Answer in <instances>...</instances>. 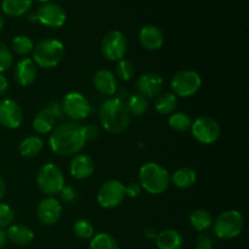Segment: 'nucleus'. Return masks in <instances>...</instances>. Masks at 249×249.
I'll use <instances>...</instances> for the list:
<instances>
[{
    "label": "nucleus",
    "mask_w": 249,
    "mask_h": 249,
    "mask_svg": "<svg viewBox=\"0 0 249 249\" xmlns=\"http://www.w3.org/2000/svg\"><path fill=\"white\" fill-rule=\"evenodd\" d=\"M23 118V109L15 100L4 99L0 101V125L14 130L22 125Z\"/></svg>",
    "instance_id": "nucleus-13"
},
{
    "label": "nucleus",
    "mask_w": 249,
    "mask_h": 249,
    "mask_svg": "<svg viewBox=\"0 0 249 249\" xmlns=\"http://www.w3.org/2000/svg\"><path fill=\"white\" fill-rule=\"evenodd\" d=\"M36 215L44 225H55L62 215V206L53 197H46L36 207Z\"/></svg>",
    "instance_id": "nucleus-14"
},
{
    "label": "nucleus",
    "mask_w": 249,
    "mask_h": 249,
    "mask_svg": "<svg viewBox=\"0 0 249 249\" xmlns=\"http://www.w3.org/2000/svg\"><path fill=\"white\" fill-rule=\"evenodd\" d=\"M170 87L175 96L191 97L201 89L202 78L196 71L181 70L172 78Z\"/></svg>",
    "instance_id": "nucleus-7"
},
{
    "label": "nucleus",
    "mask_w": 249,
    "mask_h": 249,
    "mask_svg": "<svg viewBox=\"0 0 249 249\" xmlns=\"http://www.w3.org/2000/svg\"><path fill=\"white\" fill-rule=\"evenodd\" d=\"M156 246L158 249H181L184 246V237L175 229H167L158 232Z\"/></svg>",
    "instance_id": "nucleus-21"
},
{
    "label": "nucleus",
    "mask_w": 249,
    "mask_h": 249,
    "mask_svg": "<svg viewBox=\"0 0 249 249\" xmlns=\"http://www.w3.org/2000/svg\"><path fill=\"white\" fill-rule=\"evenodd\" d=\"M73 232L80 240H91L95 235V228L87 219H79L73 225Z\"/></svg>",
    "instance_id": "nucleus-32"
},
{
    "label": "nucleus",
    "mask_w": 249,
    "mask_h": 249,
    "mask_svg": "<svg viewBox=\"0 0 249 249\" xmlns=\"http://www.w3.org/2000/svg\"><path fill=\"white\" fill-rule=\"evenodd\" d=\"M125 198L124 185L118 180H108L101 185L97 192V203L105 209L118 207Z\"/></svg>",
    "instance_id": "nucleus-11"
},
{
    "label": "nucleus",
    "mask_w": 249,
    "mask_h": 249,
    "mask_svg": "<svg viewBox=\"0 0 249 249\" xmlns=\"http://www.w3.org/2000/svg\"><path fill=\"white\" fill-rule=\"evenodd\" d=\"M170 181L178 189H190L196 184L197 174L194 169L189 167L180 168L173 173V175L170 177Z\"/></svg>",
    "instance_id": "nucleus-23"
},
{
    "label": "nucleus",
    "mask_w": 249,
    "mask_h": 249,
    "mask_svg": "<svg viewBox=\"0 0 249 249\" xmlns=\"http://www.w3.org/2000/svg\"><path fill=\"white\" fill-rule=\"evenodd\" d=\"M191 134L202 145H212L220 139L221 128L218 122L208 116H201L192 121Z\"/></svg>",
    "instance_id": "nucleus-8"
},
{
    "label": "nucleus",
    "mask_w": 249,
    "mask_h": 249,
    "mask_svg": "<svg viewBox=\"0 0 249 249\" xmlns=\"http://www.w3.org/2000/svg\"><path fill=\"white\" fill-rule=\"evenodd\" d=\"M136 89L139 94L146 99L157 97L162 92L163 79L158 73L148 72L140 75L136 80Z\"/></svg>",
    "instance_id": "nucleus-15"
},
{
    "label": "nucleus",
    "mask_w": 249,
    "mask_h": 249,
    "mask_svg": "<svg viewBox=\"0 0 249 249\" xmlns=\"http://www.w3.org/2000/svg\"><path fill=\"white\" fill-rule=\"evenodd\" d=\"M99 118L105 130L111 134H119L128 128L131 116L123 100L119 97H109L102 102Z\"/></svg>",
    "instance_id": "nucleus-2"
},
{
    "label": "nucleus",
    "mask_w": 249,
    "mask_h": 249,
    "mask_svg": "<svg viewBox=\"0 0 249 249\" xmlns=\"http://www.w3.org/2000/svg\"><path fill=\"white\" fill-rule=\"evenodd\" d=\"M62 111L72 122H79L87 118L91 112V106L87 97L80 92H68L61 104Z\"/></svg>",
    "instance_id": "nucleus-10"
},
{
    "label": "nucleus",
    "mask_w": 249,
    "mask_h": 249,
    "mask_svg": "<svg viewBox=\"0 0 249 249\" xmlns=\"http://www.w3.org/2000/svg\"><path fill=\"white\" fill-rule=\"evenodd\" d=\"M90 249H119L116 238L107 232L94 235L90 241Z\"/></svg>",
    "instance_id": "nucleus-30"
},
{
    "label": "nucleus",
    "mask_w": 249,
    "mask_h": 249,
    "mask_svg": "<svg viewBox=\"0 0 249 249\" xmlns=\"http://www.w3.org/2000/svg\"><path fill=\"white\" fill-rule=\"evenodd\" d=\"M213 248V240L211 236L202 233L196 240V249H212Z\"/></svg>",
    "instance_id": "nucleus-37"
},
{
    "label": "nucleus",
    "mask_w": 249,
    "mask_h": 249,
    "mask_svg": "<svg viewBox=\"0 0 249 249\" xmlns=\"http://www.w3.org/2000/svg\"><path fill=\"white\" fill-rule=\"evenodd\" d=\"M6 238L17 246H27L33 241L34 232L29 226L23 224H12L5 231Z\"/></svg>",
    "instance_id": "nucleus-20"
},
{
    "label": "nucleus",
    "mask_w": 249,
    "mask_h": 249,
    "mask_svg": "<svg viewBox=\"0 0 249 249\" xmlns=\"http://www.w3.org/2000/svg\"><path fill=\"white\" fill-rule=\"evenodd\" d=\"M157 235H158V232L155 230V229L147 228L145 230V237L148 238V240H151V238H155V240H156Z\"/></svg>",
    "instance_id": "nucleus-42"
},
{
    "label": "nucleus",
    "mask_w": 249,
    "mask_h": 249,
    "mask_svg": "<svg viewBox=\"0 0 249 249\" xmlns=\"http://www.w3.org/2000/svg\"><path fill=\"white\" fill-rule=\"evenodd\" d=\"M245 228L243 215L236 209H230L216 218L213 221V231L215 236L220 240H232L242 233Z\"/></svg>",
    "instance_id": "nucleus-5"
},
{
    "label": "nucleus",
    "mask_w": 249,
    "mask_h": 249,
    "mask_svg": "<svg viewBox=\"0 0 249 249\" xmlns=\"http://www.w3.org/2000/svg\"><path fill=\"white\" fill-rule=\"evenodd\" d=\"M6 241L7 238H6V235H5V231L0 229V249L6 245Z\"/></svg>",
    "instance_id": "nucleus-44"
},
{
    "label": "nucleus",
    "mask_w": 249,
    "mask_h": 249,
    "mask_svg": "<svg viewBox=\"0 0 249 249\" xmlns=\"http://www.w3.org/2000/svg\"><path fill=\"white\" fill-rule=\"evenodd\" d=\"M38 68L32 58H22L15 65L14 78L15 82L21 87H28L36 80Z\"/></svg>",
    "instance_id": "nucleus-17"
},
{
    "label": "nucleus",
    "mask_w": 249,
    "mask_h": 249,
    "mask_svg": "<svg viewBox=\"0 0 249 249\" xmlns=\"http://www.w3.org/2000/svg\"><path fill=\"white\" fill-rule=\"evenodd\" d=\"M48 108L50 109L51 113H53V116H55L56 119L61 118V114L63 113V111H62V107H61L60 104H57V102H53V104L49 105Z\"/></svg>",
    "instance_id": "nucleus-40"
},
{
    "label": "nucleus",
    "mask_w": 249,
    "mask_h": 249,
    "mask_svg": "<svg viewBox=\"0 0 249 249\" xmlns=\"http://www.w3.org/2000/svg\"><path fill=\"white\" fill-rule=\"evenodd\" d=\"M15 221V212L9 204L0 202V229L9 228Z\"/></svg>",
    "instance_id": "nucleus-35"
},
{
    "label": "nucleus",
    "mask_w": 249,
    "mask_h": 249,
    "mask_svg": "<svg viewBox=\"0 0 249 249\" xmlns=\"http://www.w3.org/2000/svg\"><path fill=\"white\" fill-rule=\"evenodd\" d=\"M126 108H128L130 116L134 117H140L145 114L148 109V101L146 97L142 95L135 94L130 96L126 102Z\"/></svg>",
    "instance_id": "nucleus-28"
},
{
    "label": "nucleus",
    "mask_w": 249,
    "mask_h": 249,
    "mask_svg": "<svg viewBox=\"0 0 249 249\" xmlns=\"http://www.w3.org/2000/svg\"><path fill=\"white\" fill-rule=\"evenodd\" d=\"M83 131H84L85 140H95L97 136L100 135V130L95 124H88V125L83 126Z\"/></svg>",
    "instance_id": "nucleus-38"
},
{
    "label": "nucleus",
    "mask_w": 249,
    "mask_h": 249,
    "mask_svg": "<svg viewBox=\"0 0 249 249\" xmlns=\"http://www.w3.org/2000/svg\"><path fill=\"white\" fill-rule=\"evenodd\" d=\"M36 185L43 194L53 197L60 194L65 186V175L53 163H46L36 174Z\"/></svg>",
    "instance_id": "nucleus-6"
},
{
    "label": "nucleus",
    "mask_w": 249,
    "mask_h": 249,
    "mask_svg": "<svg viewBox=\"0 0 249 249\" xmlns=\"http://www.w3.org/2000/svg\"><path fill=\"white\" fill-rule=\"evenodd\" d=\"M94 87L105 96H113L117 92V77L112 71L101 68L94 75Z\"/></svg>",
    "instance_id": "nucleus-19"
},
{
    "label": "nucleus",
    "mask_w": 249,
    "mask_h": 249,
    "mask_svg": "<svg viewBox=\"0 0 249 249\" xmlns=\"http://www.w3.org/2000/svg\"><path fill=\"white\" fill-rule=\"evenodd\" d=\"M190 225L198 232H204L213 226V218L206 209H195L189 218Z\"/></svg>",
    "instance_id": "nucleus-26"
},
{
    "label": "nucleus",
    "mask_w": 249,
    "mask_h": 249,
    "mask_svg": "<svg viewBox=\"0 0 249 249\" xmlns=\"http://www.w3.org/2000/svg\"><path fill=\"white\" fill-rule=\"evenodd\" d=\"M56 118L53 113H51L50 109L46 107V108L41 109L33 119V129L36 130V134H49L55 128Z\"/></svg>",
    "instance_id": "nucleus-22"
},
{
    "label": "nucleus",
    "mask_w": 249,
    "mask_h": 249,
    "mask_svg": "<svg viewBox=\"0 0 249 249\" xmlns=\"http://www.w3.org/2000/svg\"><path fill=\"white\" fill-rule=\"evenodd\" d=\"M7 90H9V82H7L6 77L0 73V97L5 96Z\"/></svg>",
    "instance_id": "nucleus-41"
},
{
    "label": "nucleus",
    "mask_w": 249,
    "mask_h": 249,
    "mask_svg": "<svg viewBox=\"0 0 249 249\" xmlns=\"http://www.w3.org/2000/svg\"><path fill=\"white\" fill-rule=\"evenodd\" d=\"M139 43L146 50H160L164 44V33L157 26L148 24V26L141 28L140 33H139Z\"/></svg>",
    "instance_id": "nucleus-16"
},
{
    "label": "nucleus",
    "mask_w": 249,
    "mask_h": 249,
    "mask_svg": "<svg viewBox=\"0 0 249 249\" xmlns=\"http://www.w3.org/2000/svg\"><path fill=\"white\" fill-rule=\"evenodd\" d=\"M33 58L36 67L55 68L62 62L65 57V45L57 39H44L40 40L33 49Z\"/></svg>",
    "instance_id": "nucleus-4"
},
{
    "label": "nucleus",
    "mask_w": 249,
    "mask_h": 249,
    "mask_svg": "<svg viewBox=\"0 0 249 249\" xmlns=\"http://www.w3.org/2000/svg\"><path fill=\"white\" fill-rule=\"evenodd\" d=\"M4 26H5V18L2 15H0V32H1V29L4 28Z\"/></svg>",
    "instance_id": "nucleus-46"
},
{
    "label": "nucleus",
    "mask_w": 249,
    "mask_h": 249,
    "mask_svg": "<svg viewBox=\"0 0 249 249\" xmlns=\"http://www.w3.org/2000/svg\"><path fill=\"white\" fill-rule=\"evenodd\" d=\"M178 105V99L173 92H160L155 101V108L160 114H172Z\"/></svg>",
    "instance_id": "nucleus-27"
},
{
    "label": "nucleus",
    "mask_w": 249,
    "mask_h": 249,
    "mask_svg": "<svg viewBox=\"0 0 249 249\" xmlns=\"http://www.w3.org/2000/svg\"><path fill=\"white\" fill-rule=\"evenodd\" d=\"M33 0H2L1 10L6 16L19 17L31 10Z\"/></svg>",
    "instance_id": "nucleus-25"
},
{
    "label": "nucleus",
    "mask_w": 249,
    "mask_h": 249,
    "mask_svg": "<svg viewBox=\"0 0 249 249\" xmlns=\"http://www.w3.org/2000/svg\"><path fill=\"white\" fill-rule=\"evenodd\" d=\"M14 63V53L11 49L6 44L0 41V73H4L5 71L9 70Z\"/></svg>",
    "instance_id": "nucleus-34"
},
{
    "label": "nucleus",
    "mask_w": 249,
    "mask_h": 249,
    "mask_svg": "<svg viewBox=\"0 0 249 249\" xmlns=\"http://www.w3.org/2000/svg\"><path fill=\"white\" fill-rule=\"evenodd\" d=\"M28 21L29 22H36V21H38L36 12H31V14L28 15Z\"/></svg>",
    "instance_id": "nucleus-45"
},
{
    "label": "nucleus",
    "mask_w": 249,
    "mask_h": 249,
    "mask_svg": "<svg viewBox=\"0 0 249 249\" xmlns=\"http://www.w3.org/2000/svg\"><path fill=\"white\" fill-rule=\"evenodd\" d=\"M135 74V67H134L133 62L129 60H121L118 61L116 66V77H118L121 80H130Z\"/></svg>",
    "instance_id": "nucleus-33"
},
{
    "label": "nucleus",
    "mask_w": 249,
    "mask_h": 249,
    "mask_svg": "<svg viewBox=\"0 0 249 249\" xmlns=\"http://www.w3.org/2000/svg\"><path fill=\"white\" fill-rule=\"evenodd\" d=\"M139 184L148 194L160 195L169 187L170 174L158 163L148 162L139 170Z\"/></svg>",
    "instance_id": "nucleus-3"
},
{
    "label": "nucleus",
    "mask_w": 249,
    "mask_h": 249,
    "mask_svg": "<svg viewBox=\"0 0 249 249\" xmlns=\"http://www.w3.org/2000/svg\"><path fill=\"white\" fill-rule=\"evenodd\" d=\"M38 1H40V2H49V1H51V0H38Z\"/></svg>",
    "instance_id": "nucleus-47"
},
{
    "label": "nucleus",
    "mask_w": 249,
    "mask_h": 249,
    "mask_svg": "<svg viewBox=\"0 0 249 249\" xmlns=\"http://www.w3.org/2000/svg\"><path fill=\"white\" fill-rule=\"evenodd\" d=\"M61 199L66 204H73L78 201V191L71 185H65L60 192Z\"/></svg>",
    "instance_id": "nucleus-36"
},
{
    "label": "nucleus",
    "mask_w": 249,
    "mask_h": 249,
    "mask_svg": "<svg viewBox=\"0 0 249 249\" xmlns=\"http://www.w3.org/2000/svg\"><path fill=\"white\" fill-rule=\"evenodd\" d=\"M44 140L39 135H29L19 143V153L26 158H34L43 151Z\"/></svg>",
    "instance_id": "nucleus-24"
},
{
    "label": "nucleus",
    "mask_w": 249,
    "mask_h": 249,
    "mask_svg": "<svg viewBox=\"0 0 249 249\" xmlns=\"http://www.w3.org/2000/svg\"><path fill=\"white\" fill-rule=\"evenodd\" d=\"M128 51V40L121 31H109L101 41V53L108 61H121Z\"/></svg>",
    "instance_id": "nucleus-9"
},
{
    "label": "nucleus",
    "mask_w": 249,
    "mask_h": 249,
    "mask_svg": "<svg viewBox=\"0 0 249 249\" xmlns=\"http://www.w3.org/2000/svg\"><path fill=\"white\" fill-rule=\"evenodd\" d=\"M83 125L78 122H66L53 128L49 136L51 151L58 156L77 155L85 146Z\"/></svg>",
    "instance_id": "nucleus-1"
},
{
    "label": "nucleus",
    "mask_w": 249,
    "mask_h": 249,
    "mask_svg": "<svg viewBox=\"0 0 249 249\" xmlns=\"http://www.w3.org/2000/svg\"><path fill=\"white\" fill-rule=\"evenodd\" d=\"M5 194H6V184H5V180L0 177V201L4 198Z\"/></svg>",
    "instance_id": "nucleus-43"
},
{
    "label": "nucleus",
    "mask_w": 249,
    "mask_h": 249,
    "mask_svg": "<svg viewBox=\"0 0 249 249\" xmlns=\"http://www.w3.org/2000/svg\"><path fill=\"white\" fill-rule=\"evenodd\" d=\"M36 14L38 21L43 26L49 27V28H60L67 19L65 9L61 5L55 4L53 1L41 4Z\"/></svg>",
    "instance_id": "nucleus-12"
},
{
    "label": "nucleus",
    "mask_w": 249,
    "mask_h": 249,
    "mask_svg": "<svg viewBox=\"0 0 249 249\" xmlns=\"http://www.w3.org/2000/svg\"><path fill=\"white\" fill-rule=\"evenodd\" d=\"M12 53L18 56H27L33 53L34 43L29 36H17L12 39L11 43Z\"/></svg>",
    "instance_id": "nucleus-29"
},
{
    "label": "nucleus",
    "mask_w": 249,
    "mask_h": 249,
    "mask_svg": "<svg viewBox=\"0 0 249 249\" xmlns=\"http://www.w3.org/2000/svg\"><path fill=\"white\" fill-rule=\"evenodd\" d=\"M125 189V197H130V198H136L140 196L141 186L139 182H130L129 185L124 186Z\"/></svg>",
    "instance_id": "nucleus-39"
},
{
    "label": "nucleus",
    "mask_w": 249,
    "mask_h": 249,
    "mask_svg": "<svg viewBox=\"0 0 249 249\" xmlns=\"http://www.w3.org/2000/svg\"><path fill=\"white\" fill-rule=\"evenodd\" d=\"M168 123H169L170 128L174 129L175 131L184 133V131L190 130L192 119L190 118L189 114L184 113V112H178V113H172V116L168 119Z\"/></svg>",
    "instance_id": "nucleus-31"
},
{
    "label": "nucleus",
    "mask_w": 249,
    "mask_h": 249,
    "mask_svg": "<svg viewBox=\"0 0 249 249\" xmlns=\"http://www.w3.org/2000/svg\"><path fill=\"white\" fill-rule=\"evenodd\" d=\"M95 170V162L89 155L78 153L71 162L70 172L77 180H84L91 177Z\"/></svg>",
    "instance_id": "nucleus-18"
}]
</instances>
